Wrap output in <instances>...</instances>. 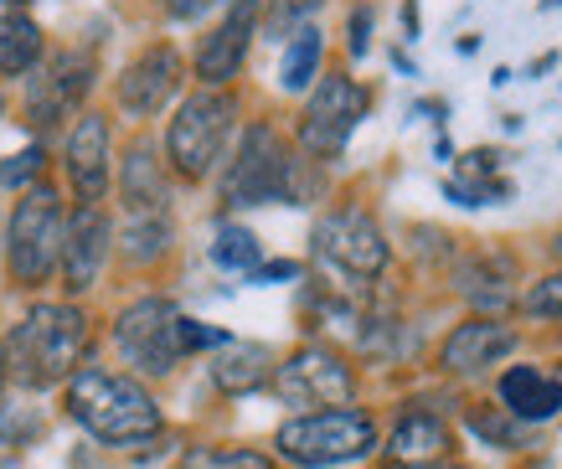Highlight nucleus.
<instances>
[{
    "mask_svg": "<svg viewBox=\"0 0 562 469\" xmlns=\"http://www.w3.org/2000/svg\"><path fill=\"white\" fill-rule=\"evenodd\" d=\"M68 413L83 423L99 444H120V449H135V444H150L160 434V407L135 377H120V371H99L83 367L68 377Z\"/></svg>",
    "mask_w": 562,
    "mask_h": 469,
    "instance_id": "obj_1",
    "label": "nucleus"
},
{
    "mask_svg": "<svg viewBox=\"0 0 562 469\" xmlns=\"http://www.w3.org/2000/svg\"><path fill=\"white\" fill-rule=\"evenodd\" d=\"M0 351H5V367L16 371L26 387H52L72 377L78 361H83L88 320L78 304H36Z\"/></svg>",
    "mask_w": 562,
    "mask_h": 469,
    "instance_id": "obj_2",
    "label": "nucleus"
},
{
    "mask_svg": "<svg viewBox=\"0 0 562 469\" xmlns=\"http://www.w3.org/2000/svg\"><path fill=\"white\" fill-rule=\"evenodd\" d=\"M273 449L300 469L357 465L376 449V423L361 407H321V413H300V418L284 423Z\"/></svg>",
    "mask_w": 562,
    "mask_h": 469,
    "instance_id": "obj_3",
    "label": "nucleus"
},
{
    "mask_svg": "<svg viewBox=\"0 0 562 469\" xmlns=\"http://www.w3.org/2000/svg\"><path fill=\"white\" fill-rule=\"evenodd\" d=\"M63 233H68L63 197H57L52 186H32V191L16 201L11 233H5V264L16 273V284L36 289L57 273V264H63Z\"/></svg>",
    "mask_w": 562,
    "mask_h": 469,
    "instance_id": "obj_4",
    "label": "nucleus"
},
{
    "mask_svg": "<svg viewBox=\"0 0 562 469\" xmlns=\"http://www.w3.org/2000/svg\"><path fill=\"white\" fill-rule=\"evenodd\" d=\"M233 119H238L233 93H222V88L191 93V99L176 109L171 134H166V155H171L176 176L202 181L206 170L222 160V145H227V134H233Z\"/></svg>",
    "mask_w": 562,
    "mask_h": 469,
    "instance_id": "obj_5",
    "label": "nucleus"
},
{
    "mask_svg": "<svg viewBox=\"0 0 562 469\" xmlns=\"http://www.w3.org/2000/svg\"><path fill=\"white\" fill-rule=\"evenodd\" d=\"M290 145L273 134V124H254L238 139V155L227 160L222 176V201L227 206H269V201H290Z\"/></svg>",
    "mask_w": 562,
    "mask_h": 469,
    "instance_id": "obj_6",
    "label": "nucleus"
},
{
    "mask_svg": "<svg viewBox=\"0 0 562 469\" xmlns=\"http://www.w3.org/2000/svg\"><path fill=\"white\" fill-rule=\"evenodd\" d=\"M114 346L145 377H171L181 361V310L171 300H135L114 320Z\"/></svg>",
    "mask_w": 562,
    "mask_h": 469,
    "instance_id": "obj_7",
    "label": "nucleus"
},
{
    "mask_svg": "<svg viewBox=\"0 0 562 469\" xmlns=\"http://www.w3.org/2000/svg\"><path fill=\"white\" fill-rule=\"evenodd\" d=\"M372 109V93L357 83V78H321V88L310 93L305 114H300V145H305L315 160H336L346 150V139L357 134V124Z\"/></svg>",
    "mask_w": 562,
    "mask_h": 469,
    "instance_id": "obj_8",
    "label": "nucleus"
},
{
    "mask_svg": "<svg viewBox=\"0 0 562 469\" xmlns=\"http://www.w3.org/2000/svg\"><path fill=\"white\" fill-rule=\"evenodd\" d=\"M315 258L330 268H341L346 279H376L387 268V237L376 227V217L367 206H341V212H325L315 222Z\"/></svg>",
    "mask_w": 562,
    "mask_h": 469,
    "instance_id": "obj_9",
    "label": "nucleus"
},
{
    "mask_svg": "<svg viewBox=\"0 0 562 469\" xmlns=\"http://www.w3.org/2000/svg\"><path fill=\"white\" fill-rule=\"evenodd\" d=\"M273 392L290 407H315V413L321 407H351L357 371L346 367L336 351H325V346H305L284 367H273Z\"/></svg>",
    "mask_w": 562,
    "mask_h": 469,
    "instance_id": "obj_10",
    "label": "nucleus"
},
{
    "mask_svg": "<svg viewBox=\"0 0 562 469\" xmlns=\"http://www.w3.org/2000/svg\"><path fill=\"white\" fill-rule=\"evenodd\" d=\"M88 88H93V57H88V52H63V57H52L47 72L32 78V88H26V119H32L36 130H57V124L83 103Z\"/></svg>",
    "mask_w": 562,
    "mask_h": 469,
    "instance_id": "obj_11",
    "label": "nucleus"
},
{
    "mask_svg": "<svg viewBox=\"0 0 562 469\" xmlns=\"http://www.w3.org/2000/svg\"><path fill=\"white\" fill-rule=\"evenodd\" d=\"M516 351V331L506 325V320H464V325H454V331L443 335L439 346V367L449 371V377H480V371H491L495 361H506V356Z\"/></svg>",
    "mask_w": 562,
    "mask_h": 469,
    "instance_id": "obj_12",
    "label": "nucleus"
},
{
    "mask_svg": "<svg viewBox=\"0 0 562 469\" xmlns=\"http://www.w3.org/2000/svg\"><path fill=\"white\" fill-rule=\"evenodd\" d=\"M176 88H181V52L176 47H150V52H139L135 63L124 67L120 103H124V114L150 119V114H160V109L171 103Z\"/></svg>",
    "mask_w": 562,
    "mask_h": 469,
    "instance_id": "obj_13",
    "label": "nucleus"
},
{
    "mask_svg": "<svg viewBox=\"0 0 562 469\" xmlns=\"http://www.w3.org/2000/svg\"><path fill=\"white\" fill-rule=\"evenodd\" d=\"M254 26H258V0H233L222 26L206 36L202 52H196V78H202L206 88H222L238 78L243 57H248V42H254Z\"/></svg>",
    "mask_w": 562,
    "mask_h": 469,
    "instance_id": "obj_14",
    "label": "nucleus"
},
{
    "mask_svg": "<svg viewBox=\"0 0 562 469\" xmlns=\"http://www.w3.org/2000/svg\"><path fill=\"white\" fill-rule=\"evenodd\" d=\"M109 237H114V227H109V217H103V206H78L68 217V233H63V279H68L72 294H83L93 279H99L103 258H109Z\"/></svg>",
    "mask_w": 562,
    "mask_h": 469,
    "instance_id": "obj_15",
    "label": "nucleus"
},
{
    "mask_svg": "<svg viewBox=\"0 0 562 469\" xmlns=\"http://www.w3.org/2000/svg\"><path fill=\"white\" fill-rule=\"evenodd\" d=\"M68 176L78 186V197L88 206H99L109 191V119L103 114H78L68 134Z\"/></svg>",
    "mask_w": 562,
    "mask_h": 469,
    "instance_id": "obj_16",
    "label": "nucleus"
},
{
    "mask_svg": "<svg viewBox=\"0 0 562 469\" xmlns=\"http://www.w3.org/2000/svg\"><path fill=\"white\" fill-rule=\"evenodd\" d=\"M495 392H501V407H506L516 423H547V418H558L562 413V382L558 377H547L542 367L501 371Z\"/></svg>",
    "mask_w": 562,
    "mask_h": 469,
    "instance_id": "obj_17",
    "label": "nucleus"
},
{
    "mask_svg": "<svg viewBox=\"0 0 562 469\" xmlns=\"http://www.w3.org/2000/svg\"><path fill=\"white\" fill-rule=\"evenodd\" d=\"M449 449H454V434H449V423L434 418V413H403L397 418V428H392L387 438V459H397V465H428V459H449Z\"/></svg>",
    "mask_w": 562,
    "mask_h": 469,
    "instance_id": "obj_18",
    "label": "nucleus"
},
{
    "mask_svg": "<svg viewBox=\"0 0 562 469\" xmlns=\"http://www.w3.org/2000/svg\"><path fill=\"white\" fill-rule=\"evenodd\" d=\"M212 382L227 392V398H243V392H258V387L273 382V356L269 346L258 340H227L212 361Z\"/></svg>",
    "mask_w": 562,
    "mask_h": 469,
    "instance_id": "obj_19",
    "label": "nucleus"
},
{
    "mask_svg": "<svg viewBox=\"0 0 562 469\" xmlns=\"http://www.w3.org/2000/svg\"><path fill=\"white\" fill-rule=\"evenodd\" d=\"M124 212L130 217H166V170L155 160L150 145H135L124 155Z\"/></svg>",
    "mask_w": 562,
    "mask_h": 469,
    "instance_id": "obj_20",
    "label": "nucleus"
},
{
    "mask_svg": "<svg viewBox=\"0 0 562 469\" xmlns=\"http://www.w3.org/2000/svg\"><path fill=\"white\" fill-rule=\"evenodd\" d=\"M454 284H460L464 300L485 304V310H495V304H512L516 300V264L512 258H491V253H480V258H470V264L454 273Z\"/></svg>",
    "mask_w": 562,
    "mask_h": 469,
    "instance_id": "obj_21",
    "label": "nucleus"
},
{
    "mask_svg": "<svg viewBox=\"0 0 562 469\" xmlns=\"http://www.w3.org/2000/svg\"><path fill=\"white\" fill-rule=\"evenodd\" d=\"M42 63V26L32 16H0V78H26Z\"/></svg>",
    "mask_w": 562,
    "mask_h": 469,
    "instance_id": "obj_22",
    "label": "nucleus"
},
{
    "mask_svg": "<svg viewBox=\"0 0 562 469\" xmlns=\"http://www.w3.org/2000/svg\"><path fill=\"white\" fill-rule=\"evenodd\" d=\"M321 57H325V36L315 26H300L290 36V47H284V63H279V83L290 88V93H305L315 83V72H321Z\"/></svg>",
    "mask_w": 562,
    "mask_h": 469,
    "instance_id": "obj_23",
    "label": "nucleus"
},
{
    "mask_svg": "<svg viewBox=\"0 0 562 469\" xmlns=\"http://www.w3.org/2000/svg\"><path fill=\"white\" fill-rule=\"evenodd\" d=\"M258 258H263V248H258V237L248 233V227H238V222L217 227V237H212V264L217 268H227V273H254Z\"/></svg>",
    "mask_w": 562,
    "mask_h": 469,
    "instance_id": "obj_24",
    "label": "nucleus"
},
{
    "mask_svg": "<svg viewBox=\"0 0 562 469\" xmlns=\"http://www.w3.org/2000/svg\"><path fill=\"white\" fill-rule=\"evenodd\" d=\"M166 243H171V217H130L124 222V253H130L135 264L160 258Z\"/></svg>",
    "mask_w": 562,
    "mask_h": 469,
    "instance_id": "obj_25",
    "label": "nucleus"
},
{
    "mask_svg": "<svg viewBox=\"0 0 562 469\" xmlns=\"http://www.w3.org/2000/svg\"><path fill=\"white\" fill-rule=\"evenodd\" d=\"M470 428H475L491 449H516V438H521V423H516L506 407H470Z\"/></svg>",
    "mask_w": 562,
    "mask_h": 469,
    "instance_id": "obj_26",
    "label": "nucleus"
},
{
    "mask_svg": "<svg viewBox=\"0 0 562 469\" xmlns=\"http://www.w3.org/2000/svg\"><path fill=\"white\" fill-rule=\"evenodd\" d=\"M181 469H273V459L258 449H191Z\"/></svg>",
    "mask_w": 562,
    "mask_h": 469,
    "instance_id": "obj_27",
    "label": "nucleus"
},
{
    "mask_svg": "<svg viewBox=\"0 0 562 469\" xmlns=\"http://www.w3.org/2000/svg\"><path fill=\"white\" fill-rule=\"evenodd\" d=\"M325 0H269V16H263V26H269V36H290L300 32L315 11H321Z\"/></svg>",
    "mask_w": 562,
    "mask_h": 469,
    "instance_id": "obj_28",
    "label": "nucleus"
},
{
    "mask_svg": "<svg viewBox=\"0 0 562 469\" xmlns=\"http://www.w3.org/2000/svg\"><path fill=\"white\" fill-rule=\"evenodd\" d=\"M527 310L531 315H542V320H562V268L558 273H547L542 284H531Z\"/></svg>",
    "mask_w": 562,
    "mask_h": 469,
    "instance_id": "obj_29",
    "label": "nucleus"
},
{
    "mask_svg": "<svg viewBox=\"0 0 562 469\" xmlns=\"http://www.w3.org/2000/svg\"><path fill=\"white\" fill-rule=\"evenodd\" d=\"M346 47H351V57H367V52H372V5H357V11H351V21H346Z\"/></svg>",
    "mask_w": 562,
    "mask_h": 469,
    "instance_id": "obj_30",
    "label": "nucleus"
},
{
    "mask_svg": "<svg viewBox=\"0 0 562 469\" xmlns=\"http://www.w3.org/2000/svg\"><path fill=\"white\" fill-rule=\"evenodd\" d=\"M42 160H47V155L36 150V145H32V150H21L11 166H0V186H26L36 170H42Z\"/></svg>",
    "mask_w": 562,
    "mask_h": 469,
    "instance_id": "obj_31",
    "label": "nucleus"
},
{
    "mask_svg": "<svg viewBox=\"0 0 562 469\" xmlns=\"http://www.w3.org/2000/svg\"><path fill=\"white\" fill-rule=\"evenodd\" d=\"M279 279H300V264L279 258V264H258L254 268V284H279Z\"/></svg>",
    "mask_w": 562,
    "mask_h": 469,
    "instance_id": "obj_32",
    "label": "nucleus"
},
{
    "mask_svg": "<svg viewBox=\"0 0 562 469\" xmlns=\"http://www.w3.org/2000/svg\"><path fill=\"white\" fill-rule=\"evenodd\" d=\"M217 0H166V11H171V21H196L202 11H212Z\"/></svg>",
    "mask_w": 562,
    "mask_h": 469,
    "instance_id": "obj_33",
    "label": "nucleus"
},
{
    "mask_svg": "<svg viewBox=\"0 0 562 469\" xmlns=\"http://www.w3.org/2000/svg\"><path fill=\"white\" fill-rule=\"evenodd\" d=\"M403 469H470V465H460V459H428V465H403Z\"/></svg>",
    "mask_w": 562,
    "mask_h": 469,
    "instance_id": "obj_34",
    "label": "nucleus"
},
{
    "mask_svg": "<svg viewBox=\"0 0 562 469\" xmlns=\"http://www.w3.org/2000/svg\"><path fill=\"white\" fill-rule=\"evenodd\" d=\"M403 26H408V36H418V5H413V0L403 5Z\"/></svg>",
    "mask_w": 562,
    "mask_h": 469,
    "instance_id": "obj_35",
    "label": "nucleus"
},
{
    "mask_svg": "<svg viewBox=\"0 0 562 469\" xmlns=\"http://www.w3.org/2000/svg\"><path fill=\"white\" fill-rule=\"evenodd\" d=\"M0 382H5V351H0Z\"/></svg>",
    "mask_w": 562,
    "mask_h": 469,
    "instance_id": "obj_36",
    "label": "nucleus"
},
{
    "mask_svg": "<svg viewBox=\"0 0 562 469\" xmlns=\"http://www.w3.org/2000/svg\"><path fill=\"white\" fill-rule=\"evenodd\" d=\"M552 5H562V0H542V11H552Z\"/></svg>",
    "mask_w": 562,
    "mask_h": 469,
    "instance_id": "obj_37",
    "label": "nucleus"
},
{
    "mask_svg": "<svg viewBox=\"0 0 562 469\" xmlns=\"http://www.w3.org/2000/svg\"><path fill=\"white\" fill-rule=\"evenodd\" d=\"M0 5H26V0H0Z\"/></svg>",
    "mask_w": 562,
    "mask_h": 469,
    "instance_id": "obj_38",
    "label": "nucleus"
}]
</instances>
